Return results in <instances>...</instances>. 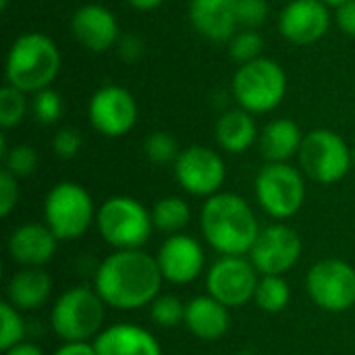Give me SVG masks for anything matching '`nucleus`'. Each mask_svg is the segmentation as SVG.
I'll return each mask as SVG.
<instances>
[{
	"instance_id": "obj_14",
	"label": "nucleus",
	"mask_w": 355,
	"mask_h": 355,
	"mask_svg": "<svg viewBox=\"0 0 355 355\" xmlns=\"http://www.w3.org/2000/svg\"><path fill=\"white\" fill-rule=\"evenodd\" d=\"M302 250L304 248H302L300 233L285 223H275L260 231L250 252V260L262 277L264 275L283 277L300 262Z\"/></svg>"
},
{
	"instance_id": "obj_12",
	"label": "nucleus",
	"mask_w": 355,
	"mask_h": 355,
	"mask_svg": "<svg viewBox=\"0 0 355 355\" xmlns=\"http://www.w3.org/2000/svg\"><path fill=\"white\" fill-rule=\"evenodd\" d=\"M173 171L183 191L206 200L218 193L227 179V164L223 156L208 146H189L181 150Z\"/></svg>"
},
{
	"instance_id": "obj_34",
	"label": "nucleus",
	"mask_w": 355,
	"mask_h": 355,
	"mask_svg": "<svg viewBox=\"0 0 355 355\" xmlns=\"http://www.w3.org/2000/svg\"><path fill=\"white\" fill-rule=\"evenodd\" d=\"M266 0H237V23L241 29H260L268 19Z\"/></svg>"
},
{
	"instance_id": "obj_39",
	"label": "nucleus",
	"mask_w": 355,
	"mask_h": 355,
	"mask_svg": "<svg viewBox=\"0 0 355 355\" xmlns=\"http://www.w3.org/2000/svg\"><path fill=\"white\" fill-rule=\"evenodd\" d=\"M54 355H98L94 343H62Z\"/></svg>"
},
{
	"instance_id": "obj_4",
	"label": "nucleus",
	"mask_w": 355,
	"mask_h": 355,
	"mask_svg": "<svg viewBox=\"0 0 355 355\" xmlns=\"http://www.w3.org/2000/svg\"><path fill=\"white\" fill-rule=\"evenodd\" d=\"M106 304L94 287H71L58 295L50 312V324L64 343H89L104 331Z\"/></svg>"
},
{
	"instance_id": "obj_1",
	"label": "nucleus",
	"mask_w": 355,
	"mask_h": 355,
	"mask_svg": "<svg viewBox=\"0 0 355 355\" xmlns=\"http://www.w3.org/2000/svg\"><path fill=\"white\" fill-rule=\"evenodd\" d=\"M156 256L144 250H114L102 260L94 277V289L108 308L131 312L150 306L162 287Z\"/></svg>"
},
{
	"instance_id": "obj_30",
	"label": "nucleus",
	"mask_w": 355,
	"mask_h": 355,
	"mask_svg": "<svg viewBox=\"0 0 355 355\" xmlns=\"http://www.w3.org/2000/svg\"><path fill=\"white\" fill-rule=\"evenodd\" d=\"M144 154L154 164H175L181 150L168 131H154L144 139Z\"/></svg>"
},
{
	"instance_id": "obj_16",
	"label": "nucleus",
	"mask_w": 355,
	"mask_h": 355,
	"mask_svg": "<svg viewBox=\"0 0 355 355\" xmlns=\"http://www.w3.org/2000/svg\"><path fill=\"white\" fill-rule=\"evenodd\" d=\"M158 268L162 279L173 285H189L193 283L204 270V248L191 235H168L156 254Z\"/></svg>"
},
{
	"instance_id": "obj_40",
	"label": "nucleus",
	"mask_w": 355,
	"mask_h": 355,
	"mask_svg": "<svg viewBox=\"0 0 355 355\" xmlns=\"http://www.w3.org/2000/svg\"><path fill=\"white\" fill-rule=\"evenodd\" d=\"M4 355H44V352L35 345V343H29V341H23L19 343L17 347L4 352Z\"/></svg>"
},
{
	"instance_id": "obj_27",
	"label": "nucleus",
	"mask_w": 355,
	"mask_h": 355,
	"mask_svg": "<svg viewBox=\"0 0 355 355\" xmlns=\"http://www.w3.org/2000/svg\"><path fill=\"white\" fill-rule=\"evenodd\" d=\"M185 308L187 304H183L181 297L173 293H160L150 304V318L160 329H175L185 322Z\"/></svg>"
},
{
	"instance_id": "obj_2",
	"label": "nucleus",
	"mask_w": 355,
	"mask_h": 355,
	"mask_svg": "<svg viewBox=\"0 0 355 355\" xmlns=\"http://www.w3.org/2000/svg\"><path fill=\"white\" fill-rule=\"evenodd\" d=\"M200 227L208 245L220 256L250 254L262 231L252 206L231 191H218L204 202Z\"/></svg>"
},
{
	"instance_id": "obj_28",
	"label": "nucleus",
	"mask_w": 355,
	"mask_h": 355,
	"mask_svg": "<svg viewBox=\"0 0 355 355\" xmlns=\"http://www.w3.org/2000/svg\"><path fill=\"white\" fill-rule=\"evenodd\" d=\"M27 108H29V102H27L25 92L8 83L0 89V127L2 129L17 127L25 119Z\"/></svg>"
},
{
	"instance_id": "obj_17",
	"label": "nucleus",
	"mask_w": 355,
	"mask_h": 355,
	"mask_svg": "<svg viewBox=\"0 0 355 355\" xmlns=\"http://www.w3.org/2000/svg\"><path fill=\"white\" fill-rule=\"evenodd\" d=\"M71 33L79 46L94 54L108 52L121 37L119 21L114 12L102 4H83L73 12Z\"/></svg>"
},
{
	"instance_id": "obj_29",
	"label": "nucleus",
	"mask_w": 355,
	"mask_h": 355,
	"mask_svg": "<svg viewBox=\"0 0 355 355\" xmlns=\"http://www.w3.org/2000/svg\"><path fill=\"white\" fill-rule=\"evenodd\" d=\"M227 44H229V56L239 64H248L260 58L264 48V40L258 33V29H239Z\"/></svg>"
},
{
	"instance_id": "obj_44",
	"label": "nucleus",
	"mask_w": 355,
	"mask_h": 355,
	"mask_svg": "<svg viewBox=\"0 0 355 355\" xmlns=\"http://www.w3.org/2000/svg\"><path fill=\"white\" fill-rule=\"evenodd\" d=\"M352 156H354V164H355V146L352 148Z\"/></svg>"
},
{
	"instance_id": "obj_8",
	"label": "nucleus",
	"mask_w": 355,
	"mask_h": 355,
	"mask_svg": "<svg viewBox=\"0 0 355 355\" xmlns=\"http://www.w3.org/2000/svg\"><path fill=\"white\" fill-rule=\"evenodd\" d=\"M256 200L275 220L293 218L306 200L304 173L289 162H266L256 175Z\"/></svg>"
},
{
	"instance_id": "obj_32",
	"label": "nucleus",
	"mask_w": 355,
	"mask_h": 355,
	"mask_svg": "<svg viewBox=\"0 0 355 355\" xmlns=\"http://www.w3.org/2000/svg\"><path fill=\"white\" fill-rule=\"evenodd\" d=\"M62 96L54 89V87H46L33 94L31 100V110L33 116L37 119V123L42 125H54L60 116H62Z\"/></svg>"
},
{
	"instance_id": "obj_22",
	"label": "nucleus",
	"mask_w": 355,
	"mask_h": 355,
	"mask_svg": "<svg viewBox=\"0 0 355 355\" xmlns=\"http://www.w3.org/2000/svg\"><path fill=\"white\" fill-rule=\"evenodd\" d=\"M216 144L229 154H243L258 144L260 131L252 112L243 108L225 110L214 125Z\"/></svg>"
},
{
	"instance_id": "obj_11",
	"label": "nucleus",
	"mask_w": 355,
	"mask_h": 355,
	"mask_svg": "<svg viewBox=\"0 0 355 355\" xmlns=\"http://www.w3.org/2000/svg\"><path fill=\"white\" fill-rule=\"evenodd\" d=\"M260 272L245 256H223L206 272V291L220 304L241 308L254 300Z\"/></svg>"
},
{
	"instance_id": "obj_9",
	"label": "nucleus",
	"mask_w": 355,
	"mask_h": 355,
	"mask_svg": "<svg viewBox=\"0 0 355 355\" xmlns=\"http://www.w3.org/2000/svg\"><path fill=\"white\" fill-rule=\"evenodd\" d=\"M297 156L302 173L320 185L339 183L354 166L352 148L331 129H314L306 133Z\"/></svg>"
},
{
	"instance_id": "obj_31",
	"label": "nucleus",
	"mask_w": 355,
	"mask_h": 355,
	"mask_svg": "<svg viewBox=\"0 0 355 355\" xmlns=\"http://www.w3.org/2000/svg\"><path fill=\"white\" fill-rule=\"evenodd\" d=\"M0 320H2V329H0V349L2 352H8L25 341L27 329H25L21 310H17L8 302H2L0 304Z\"/></svg>"
},
{
	"instance_id": "obj_24",
	"label": "nucleus",
	"mask_w": 355,
	"mask_h": 355,
	"mask_svg": "<svg viewBox=\"0 0 355 355\" xmlns=\"http://www.w3.org/2000/svg\"><path fill=\"white\" fill-rule=\"evenodd\" d=\"M52 293V277L44 268H21L6 285V302L17 310H37Z\"/></svg>"
},
{
	"instance_id": "obj_41",
	"label": "nucleus",
	"mask_w": 355,
	"mask_h": 355,
	"mask_svg": "<svg viewBox=\"0 0 355 355\" xmlns=\"http://www.w3.org/2000/svg\"><path fill=\"white\" fill-rule=\"evenodd\" d=\"M162 2L164 0H127V4L135 10H156L158 6H162Z\"/></svg>"
},
{
	"instance_id": "obj_38",
	"label": "nucleus",
	"mask_w": 355,
	"mask_h": 355,
	"mask_svg": "<svg viewBox=\"0 0 355 355\" xmlns=\"http://www.w3.org/2000/svg\"><path fill=\"white\" fill-rule=\"evenodd\" d=\"M335 21L345 35L355 37V0H347L335 8Z\"/></svg>"
},
{
	"instance_id": "obj_23",
	"label": "nucleus",
	"mask_w": 355,
	"mask_h": 355,
	"mask_svg": "<svg viewBox=\"0 0 355 355\" xmlns=\"http://www.w3.org/2000/svg\"><path fill=\"white\" fill-rule=\"evenodd\" d=\"M304 133L291 119H275L264 125L258 137L260 154L266 162H289L300 154Z\"/></svg>"
},
{
	"instance_id": "obj_13",
	"label": "nucleus",
	"mask_w": 355,
	"mask_h": 355,
	"mask_svg": "<svg viewBox=\"0 0 355 355\" xmlns=\"http://www.w3.org/2000/svg\"><path fill=\"white\" fill-rule=\"evenodd\" d=\"M89 125L104 137H123L137 125V100L127 87L102 85L89 98Z\"/></svg>"
},
{
	"instance_id": "obj_21",
	"label": "nucleus",
	"mask_w": 355,
	"mask_h": 355,
	"mask_svg": "<svg viewBox=\"0 0 355 355\" xmlns=\"http://www.w3.org/2000/svg\"><path fill=\"white\" fill-rule=\"evenodd\" d=\"M183 324L202 341H218L231 329V314L225 304L206 293L187 302Z\"/></svg>"
},
{
	"instance_id": "obj_19",
	"label": "nucleus",
	"mask_w": 355,
	"mask_h": 355,
	"mask_svg": "<svg viewBox=\"0 0 355 355\" xmlns=\"http://www.w3.org/2000/svg\"><path fill=\"white\" fill-rule=\"evenodd\" d=\"M193 29L210 42H229L237 33V0H189Z\"/></svg>"
},
{
	"instance_id": "obj_33",
	"label": "nucleus",
	"mask_w": 355,
	"mask_h": 355,
	"mask_svg": "<svg viewBox=\"0 0 355 355\" xmlns=\"http://www.w3.org/2000/svg\"><path fill=\"white\" fill-rule=\"evenodd\" d=\"M2 160H4V168L17 179L29 177L37 168V152L27 144H19L6 150Z\"/></svg>"
},
{
	"instance_id": "obj_15",
	"label": "nucleus",
	"mask_w": 355,
	"mask_h": 355,
	"mask_svg": "<svg viewBox=\"0 0 355 355\" xmlns=\"http://www.w3.org/2000/svg\"><path fill=\"white\" fill-rule=\"evenodd\" d=\"M277 25L279 33L295 46L316 44L331 27V6L322 0H291L281 10Z\"/></svg>"
},
{
	"instance_id": "obj_10",
	"label": "nucleus",
	"mask_w": 355,
	"mask_h": 355,
	"mask_svg": "<svg viewBox=\"0 0 355 355\" xmlns=\"http://www.w3.org/2000/svg\"><path fill=\"white\" fill-rule=\"evenodd\" d=\"M310 300L324 312H345L355 306V268L339 258L316 262L306 277Z\"/></svg>"
},
{
	"instance_id": "obj_6",
	"label": "nucleus",
	"mask_w": 355,
	"mask_h": 355,
	"mask_svg": "<svg viewBox=\"0 0 355 355\" xmlns=\"http://www.w3.org/2000/svg\"><path fill=\"white\" fill-rule=\"evenodd\" d=\"M102 239L114 250H141L154 229L152 212L129 196L108 198L96 214Z\"/></svg>"
},
{
	"instance_id": "obj_3",
	"label": "nucleus",
	"mask_w": 355,
	"mask_h": 355,
	"mask_svg": "<svg viewBox=\"0 0 355 355\" xmlns=\"http://www.w3.org/2000/svg\"><path fill=\"white\" fill-rule=\"evenodd\" d=\"M60 71V50L56 42L42 31H27L19 35L6 54V81L8 85L35 94L52 87Z\"/></svg>"
},
{
	"instance_id": "obj_36",
	"label": "nucleus",
	"mask_w": 355,
	"mask_h": 355,
	"mask_svg": "<svg viewBox=\"0 0 355 355\" xmlns=\"http://www.w3.org/2000/svg\"><path fill=\"white\" fill-rule=\"evenodd\" d=\"M19 202V179L6 168L0 171V216L6 218Z\"/></svg>"
},
{
	"instance_id": "obj_26",
	"label": "nucleus",
	"mask_w": 355,
	"mask_h": 355,
	"mask_svg": "<svg viewBox=\"0 0 355 355\" xmlns=\"http://www.w3.org/2000/svg\"><path fill=\"white\" fill-rule=\"evenodd\" d=\"M256 306L266 314H279L283 312L291 302V287L289 283L279 275H260L256 295Z\"/></svg>"
},
{
	"instance_id": "obj_20",
	"label": "nucleus",
	"mask_w": 355,
	"mask_h": 355,
	"mask_svg": "<svg viewBox=\"0 0 355 355\" xmlns=\"http://www.w3.org/2000/svg\"><path fill=\"white\" fill-rule=\"evenodd\" d=\"M92 343L98 355H162L158 339L150 331L129 322L106 327Z\"/></svg>"
},
{
	"instance_id": "obj_7",
	"label": "nucleus",
	"mask_w": 355,
	"mask_h": 355,
	"mask_svg": "<svg viewBox=\"0 0 355 355\" xmlns=\"http://www.w3.org/2000/svg\"><path fill=\"white\" fill-rule=\"evenodd\" d=\"M96 206L89 191L73 181L56 183L44 198V223L58 241H73L96 223Z\"/></svg>"
},
{
	"instance_id": "obj_43",
	"label": "nucleus",
	"mask_w": 355,
	"mask_h": 355,
	"mask_svg": "<svg viewBox=\"0 0 355 355\" xmlns=\"http://www.w3.org/2000/svg\"><path fill=\"white\" fill-rule=\"evenodd\" d=\"M6 4H8V0H0V8L2 10H6Z\"/></svg>"
},
{
	"instance_id": "obj_25",
	"label": "nucleus",
	"mask_w": 355,
	"mask_h": 355,
	"mask_svg": "<svg viewBox=\"0 0 355 355\" xmlns=\"http://www.w3.org/2000/svg\"><path fill=\"white\" fill-rule=\"evenodd\" d=\"M189 220H191V208L179 196H166L152 206L154 229H158L162 233H168V235L183 233V229L189 225Z\"/></svg>"
},
{
	"instance_id": "obj_37",
	"label": "nucleus",
	"mask_w": 355,
	"mask_h": 355,
	"mask_svg": "<svg viewBox=\"0 0 355 355\" xmlns=\"http://www.w3.org/2000/svg\"><path fill=\"white\" fill-rule=\"evenodd\" d=\"M114 48H116L119 56L125 62H131V64L137 62L144 56V52H146L144 40L139 35H135V33H121V37H119V42H116Z\"/></svg>"
},
{
	"instance_id": "obj_42",
	"label": "nucleus",
	"mask_w": 355,
	"mask_h": 355,
	"mask_svg": "<svg viewBox=\"0 0 355 355\" xmlns=\"http://www.w3.org/2000/svg\"><path fill=\"white\" fill-rule=\"evenodd\" d=\"M327 6H333V8H337V6H341L343 2H347V0H322Z\"/></svg>"
},
{
	"instance_id": "obj_18",
	"label": "nucleus",
	"mask_w": 355,
	"mask_h": 355,
	"mask_svg": "<svg viewBox=\"0 0 355 355\" xmlns=\"http://www.w3.org/2000/svg\"><path fill=\"white\" fill-rule=\"evenodd\" d=\"M58 239L46 223L19 225L8 237V256L21 268H44L56 254Z\"/></svg>"
},
{
	"instance_id": "obj_35",
	"label": "nucleus",
	"mask_w": 355,
	"mask_h": 355,
	"mask_svg": "<svg viewBox=\"0 0 355 355\" xmlns=\"http://www.w3.org/2000/svg\"><path fill=\"white\" fill-rule=\"evenodd\" d=\"M83 137L75 127H62L52 137V150L60 160H71L81 152Z\"/></svg>"
},
{
	"instance_id": "obj_5",
	"label": "nucleus",
	"mask_w": 355,
	"mask_h": 355,
	"mask_svg": "<svg viewBox=\"0 0 355 355\" xmlns=\"http://www.w3.org/2000/svg\"><path fill=\"white\" fill-rule=\"evenodd\" d=\"M231 94L239 108L252 114L272 112L287 96V73L275 58L260 56L239 64L233 75Z\"/></svg>"
}]
</instances>
